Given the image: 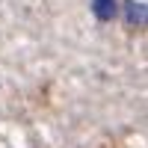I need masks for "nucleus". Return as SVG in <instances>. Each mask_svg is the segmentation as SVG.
<instances>
[{
  "instance_id": "2",
  "label": "nucleus",
  "mask_w": 148,
  "mask_h": 148,
  "mask_svg": "<svg viewBox=\"0 0 148 148\" xmlns=\"http://www.w3.org/2000/svg\"><path fill=\"white\" fill-rule=\"evenodd\" d=\"M125 9H127V24H145V6L142 3H133V0H127L125 3Z\"/></svg>"
},
{
  "instance_id": "1",
  "label": "nucleus",
  "mask_w": 148,
  "mask_h": 148,
  "mask_svg": "<svg viewBox=\"0 0 148 148\" xmlns=\"http://www.w3.org/2000/svg\"><path fill=\"white\" fill-rule=\"evenodd\" d=\"M92 9L101 21H113L116 15V0H92Z\"/></svg>"
}]
</instances>
